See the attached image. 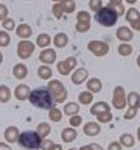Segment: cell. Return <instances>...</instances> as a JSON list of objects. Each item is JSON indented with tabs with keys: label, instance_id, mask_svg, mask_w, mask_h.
Returning <instances> with one entry per match:
<instances>
[{
	"label": "cell",
	"instance_id": "6da1fadb",
	"mask_svg": "<svg viewBox=\"0 0 140 150\" xmlns=\"http://www.w3.org/2000/svg\"><path fill=\"white\" fill-rule=\"evenodd\" d=\"M30 102L33 103L34 106L41 108V110H50L53 106V96L48 89H44V88H39V89H34V91L30 92Z\"/></svg>",
	"mask_w": 140,
	"mask_h": 150
},
{
	"label": "cell",
	"instance_id": "7a4b0ae2",
	"mask_svg": "<svg viewBox=\"0 0 140 150\" xmlns=\"http://www.w3.org/2000/svg\"><path fill=\"white\" fill-rule=\"evenodd\" d=\"M17 141L20 147L27 150H36L42 145V138L37 131H23L22 134H19Z\"/></svg>",
	"mask_w": 140,
	"mask_h": 150
},
{
	"label": "cell",
	"instance_id": "3957f363",
	"mask_svg": "<svg viewBox=\"0 0 140 150\" xmlns=\"http://www.w3.org/2000/svg\"><path fill=\"white\" fill-rule=\"evenodd\" d=\"M117 17H118V13H115L114 9L111 8H103V9H98L97 14H95V19L98 23L104 27H111L117 22Z\"/></svg>",
	"mask_w": 140,
	"mask_h": 150
},
{
	"label": "cell",
	"instance_id": "277c9868",
	"mask_svg": "<svg viewBox=\"0 0 140 150\" xmlns=\"http://www.w3.org/2000/svg\"><path fill=\"white\" fill-rule=\"evenodd\" d=\"M48 88H50V92L55 94V98H56L55 102H62L65 98V89L59 81H51L48 84Z\"/></svg>",
	"mask_w": 140,
	"mask_h": 150
},
{
	"label": "cell",
	"instance_id": "5b68a950",
	"mask_svg": "<svg viewBox=\"0 0 140 150\" xmlns=\"http://www.w3.org/2000/svg\"><path fill=\"white\" fill-rule=\"evenodd\" d=\"M33 53V44L31 42H28V41H25V42H20L19 44V56L20 58H28Z\"/></svg>",
	"mask_w": 140,
	"mask_h": 150
},
{
	"label": "cell",
	"instance_id": "8992f818",
	"mask_svg": "<svg viewBox=\"0 0 140 150\" xmlns=\"http://www.w3.org/2000/svg\"><path fill=\"white\" fill-rule=\"evenodd\" d=\"M56 58V53L53 50H44L42 52V55H41V61L42 63H53Z\"/></svg>",
	"mask_w": 140,
	"mask_h": 150
},
{
	"label": "cell",
	"instance_id": "52a82bcc",
	"mask_svg": "<svg viewBox=\"0 0 140 150\" xmlns=\"http://www.w3.org/2000/svg\"><path fill=\"white\" fill-rule=\"evenodd\" d=\"M28 86L27 84H20V86H17V89H16V97L19 98V100H23L27 96H28Z\"/></svg>",
	"mask_w": 140,
	"mask_h": 150
},
{
	"label": "cell",
	"instance_id": "ba28073f",
	"mask_svg": "<svg viewBox=\"0 0 140 150\" xmlns=\"http://www.w3.org/2000/svg\"><path fill=\"white\" fill-rule=\"evenodd\" d=\"M5 138H6L9 142L11 141H16L19 138V133H17V128H14V127H11V128H8L6 131H5Z\"/></svg>",
	"mask_w": 140,
	"mask_h": 150
},
{
	"label": "cell",
	"instance_id": "9c48e42d",
	"mask_svg": "<svg viewBox=\"0 0 140 150\" xmlns=\"http://www.w3.org/2000/svg\"><path fill=\"white\" fill-rule=\"evenodd\" d=\"M27 67L23 64H17L16 67H14V75H16L17 78H23V77H27Z\"/></svg>",
	"mask_w": 140,
	"mask_h": 150
},
{
	"label": "cell",
	"instance_id": "30bf717a",
	"mask_svg": "<svg viewBox=\"0 0 140 150\" xmlns=\"http://www.w3.org/2000/svg\"><path fill=\"white\" fill-rule=\"evenodd\" d=\"M73 63H76V59H73V58H69L67 61H65V63H61V64L58 66L59 72H61V74H65V72L69 70V67H70V66H72Z\"/></svg>",
	"mask_w": 140,
	"mask_h": 150
},
{
	"label": "cell",
	"instance_id": "8fae6325",
	"mask_svg": "<svg viewBox=\"0 0 140 150\" xmlns=\"http://www.w3.org/2000/svg\"><path fill=\"white\" fill-rule=\"evenodd\" d=\"M17 35L20 36V38H28L31 35V28L28 27V25H22V27H19L17 28Z\"/></svg>",
	"mask_w": 140,
	"mask_h": 150
},
{
	"label": "cell",
	"instance_id": "7c38bea8",
	"mask_svg": "<svg viewBox=\"0 0 140 150\" xmlns=\"http://www.w3.org/2000/svg\"><path fill=\"white\" fill-rule=\"evenodd\" d=\"M62 138L65 142H70L73 138H76V131H73V130H64L62 131Z\"/></svg>",
	"mask_w": 140,
	"mask_h": 150
},
{
	"label": "cell",
	"instance_id": "4fadbf2b",
	"mask_svg": "<svg viewBox=\"0 0 140 150\" xmlns=\"http://www.w3.org/2000/svg\"><path fill=\"white\" fill-rule=\"evenodd\" d=\"M9 100V89L6 86H0V102Z\"/></svg>",
	"mask_w": 140,
	"mask_h": 150
},
{
	"label": "cell",
	"instance_id": "5bb4252c",
	"mask_svg": "<svg viewBox=\"0 0 140 150\" xmlns=\"http://www.w3.org/2000/svg\"><path fill=\"white\" fill-rule=\"evenodd\" d=\"M55 44L58 45V47H62L67 44V36L64 35V33H59L58 36H56V39H55Z\"/></svg>",
	"mask_w": 140,
	"mask_h": 150
},
{
	"label": "cell",
	"instance_id": "9a60e30c",
	"mask_svg": "<svg viewBox=\"0 0 140 150\" xmlns=\"http://www.w3.org/2000/svg\"><path fill=\"white\" fill-rule=\"evenodd\" d=\"M47 44H50V38L47 36V35H41L39 38H37V45L45 47Z\"/></svg>",
	"mask_w": 140,
	"mask_h": 150
},
{
	"label": "cell",
	"instance_id": "2e32d148",
	"mask_svg": "<svg viewBox=\"0 0 140 150\" xmlns=\"http://www.w3.org/2000/svg\"><path fill=\"white\" fill-rule=\"evenodd\" d=\"M48 131H50V127L48 125H47V124H41L39 125V131H37V133L41 134V138H44V136L48 134Z\"/></svg>",
	"mask_w": 140,
	"mask_h": 150
},
{
	"label": "cell",
	"instance_id": "e0dca14e",
	"mask_svg": "<svg viewBox=\"0 0 140 150\" xmlns=\"http://www.w3.org/2000/svg\"><path fill=\"white\" fill-rule=\"evenodd\" d=\"M50 75H51V70L48 67H41L39 69V77L41 78H48Z\"/></svg>",
	"mask_w": 140,
	"mask_h": 150
},
{
	"label": "cell",
	"instance_id": "ac0fdd59",
	"mask_svg": "<svg viewBox=\"0 0 140 150\" xmlns=\"http://www.w3.org/2000/svg\"><path fill=\"white\" fill-rule=\"evenodd\" d=\"M84 75H86V70H78V74H76V77H72V80H73V83H79L81 80L84 78Z\"/></svg>",
	"mask_w": 140,
	"mask_h": 150
},
{
	"label": "cell",
	"instance_id": "d6986e66",
	"mask_svg": "<svg viewBox=\"0 0 140 150\" xmlns=\"http://www.w3.org/2000/svg\"><path fill=\"white\" fill-rule=\"evenodd\" d=\"M9 44V38L6 33H0V45H8Z\"/></svg>",
	"mask_w": 140,
	"mask_h": 150
},
{
	"label": "cell",
	"instance_id": "ffe728a7",
	"mask_svg": "<svg viewBox=\"0 0 140 150\" xmlns=\"http://www.w3.org/2000/svg\"><path fill=\"white\" fill-rule=\"evenodd\" d=\"M76 111H78V106L75 105V103L65 106V112H67V114H73V112H76Z\"/></svg>",
	"mask_w": 140,
	"mask_h": 150
},
{
	"label": "cell",
	"instance_id": "44dd1931",
	"mask_svg": "<svg viewBox=\"0 0 140 150\" xmlns=\"http://www.w3.org/2000/svg\"><path fill=\"white\" fill-rule=\"evenodd\" d=\"M50 116H51V119H53V120H59V117H61V111H58V110H51Z\"/></svg>",
	"mask_w": 140,
	"mask_h": 150
},
{
	"label": "cell",
	"instance_id": "7402d4cb",
	"mask_svg": "<svg viewBox=\"0 0 140 150\" xmlns=\"http://www.w3.org/2000/svg\"><path fill=\"white\" fill-rule=\"evenodd\" d=\"M0 19H6V8L3 6V5H0Z\"/></svg>",
	"mask_w": 140,
	"mask_h": 150
},
{
	"label": "cell",
	"instance_id": "603a6c76",
	"mask_svg": "<svg viewBox=\"0 0 140 150\" xmlns=\"http://www.w3.org/2000/svg\"><path fill=\"white\" fill-rule=\"evenodd\" d=\"M120 53H123V55H129V53H131V49H129V47L121 45V47H120Z\"/></svg>",
	"mask_w": 140,
	"mask_h": 150
},
{
	"label": "cell",
	"instance_id": "cb8c5ba5",
	"mask_svg": "<svg viewBox=\"0 0 140 150\" xmlns=\"http://www.w3.org/2000/svg\"><path fill=\"white\" fill-rule=\"evenodd\" d=\"M5 28H6V30H11V28H14V22H13V21H5Z\"/></svg>",
	"mask_w": 140,
	"mask_h": 150
},
{
	"label": "cell",
	"instance_id": "d4e9b609",
	"mask_svg": "<svg viewBox=\"0 0 140 150\" xmlns=\"http://www.w3.org/2000/svg\"><path fill=\"white\" fill-rule=\"evenodd\" d=\"M81 102H83V103L90 102V96H86V94H83V96H81Z\"/></svg>",
	"mask_w": 140,
	"mask_h": 150
},
{
	"label": "cell",
	"instance_id": "484cf974",
	"mask_svg": "<svg viewBox=\"0 0 140 150\" xmlns=\"http://www.w3.org/2000/svg\"><path fill=\"white\" fill-rule=\"evenodd\" d=\"M42 147H44L45 150H50V147H51V142H48V141H45V142L42 144Z\"/></svg>",
	"mask_w": 140,
	"mask_h": 150
},
{
	"label": "cell",
	"instance_id": "4316f807",
	"mask_svg": "<svg viewBox=\"0 0 140 150\" xmlns=\"http://www.w3.org/2000/svg\"><path fill=\"white\" fill-rule=\"evenodd\" d=\"M0 150H11L8 147V145H5V144H0Z\"/></svg>",
	"mask_w": 140,
	"mask_h": 150
},
{
	"label": "cell",
	"instance_id": "83f0119b",
	"mask_svg": "<svg viewBox=\"0 0 140 150\" xmlns=\"http://www.w3.org/2000/svg\"><path fill=\"white\" fill-rule=\"evenodd\" d=\"M78 122H79V117H75V119H72V125L78 124Z\"/></svg>",
	"mask_w": 140,
	"mask_h": 150
},
{
	"label": "cell",
	"instance_id": "f1b7e54d",
	"mask_svg": "<svg viewBox=\"0 0 140 150\" xmlns=\"http://www.w3.org/2000/svg\"><path fill=\"white\" fill-rule=\"evenodd\" d=\"M111 150H118V147L117 145H111Z\"/></svg>",
	"mask_w": 140,
	"mask_h": 150
},
{
	"label": "cell",
	"instance_id": "f546056e",
	"mask_svg": "<svg viewBox=\"0 0 140 150\" xmlns=\"http://www.w3.org/2000/svg\"><path fill=\"white\" fill-rule=\"evenodd\" d=\"M53 150H61V149L58 147V145H55V147H53Z\"/></svg>",
	"mask_w": 140,
	"mask_h": 150
},
{
	"label": "cell",
	"instance_id": "4dcf8cb0",
	"mask_svg": "<svg viewBox=\"0 0 140 150\" xmlns=\"http://www.w3.org/2000/svg\"><path fill=\"white\" fill-rule=\"evenodd\" d=\"M0 61H2V55H0Z\"/></svg>",
	"mask_w": 140,
	"mask_h": 150
}]
</instances>
